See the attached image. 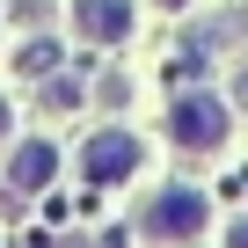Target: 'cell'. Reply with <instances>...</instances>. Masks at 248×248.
I'll use <instances>...</instances> for the list:
<instances>
[{
  "mask_svg": "<svg viewBox=\"0 0 248 248\" xmlns=\"http://www.w3.org/2000/svg\"><path fill=\"white\" fill-rule=\"evenodd\" d=\"M168 132H175V146H190V154H219V146H226V102L204 95V88H183V95L168 102Z\"/></svg>",
  "mask_w": 248,
  "mask_h": 248,
  "instance_id": "1",
  "label": "cell"
},
{
  "mask_svg": "<svg viewBox=\"0 0 248 248\" xmlns=\"http://www.w3.org/2000/svg\"><path fill=\"white\" fill-rule=\"evenodd\" d=\"M139 168H146L139 132H117V124H102V132L80 146V175H88V183H132Z\"/></svg>",
  "mask_w": 248,
  "mask_h": 248,
  "instance_id": "2",
  "label": "cell"
},
{
  "mask_svg": "<svg viewBox=\"0 0 248 248\" xmlns=\"http://www.w3.org/2000/svg\"><path fill=\"white\" fill-rule=\"evenodd\" d=\"M204 219H212V212H204V197H197V190H183V183H175V190H154V204H146V233H154L161 248L197 241V233H204Z\"/></svg>",
  "mask_w": 248,
  "mask_h": 248,
  "instance_id": "3",
  "label": "cell"
},
{
  "mask_svg": "<svg viewBox=\"0 0 248 248\" xmlns=\"http://www.w3.org/2000/svg\"><path fill=\"white\" fill-rule=\"evenodd\" d=\"M73 30L88 44H124L132 37V0H73Z\"/></svg>",
  "mask_w": 248,
  "mask_h": 248,
  "instance_id": "4",
  "label": "cell"
},
{
  "mask_svg": "<svg viewBox=\"0 0 248 248\" xmlns=\"http://www.w3.org/2000/svg\"><path fill=\"white\" fill-rule=\"evenodd\" d=\"M51 175H59V146L51 139H22L8 154V190H44Z\"/></svg>",
  "mask_w": 248,
  "mask_h": 248,
  "instance_id": "5",
  "label": "cell"
},
{
  "mask_svg": "<svg viewBox=\"0 0 248 248\" xmlns=\"http://www.w3.org/2000/svg\"><path fill=\"white\" fill-rule=\"evenodd\" d=\"M44 109H80V80H73V73L44 80Z\"/></svg>",
  "mask_w": 248,
  "mask_h": 248,
  "instance_id": "6",
  "label": "cell"
},
{
  "mask_svg": "<svg viewBox=\"0 0 248 248\" xmlns=\"http://www.w3.org/2000/svg\"><path fill=\"white\" fill-rule=\"evenodd\" d=\"M51 59H59V44H51V37H37V44H22V59H15V66H22V73H44Z\"/></svg>",
  "mask_w": 248,
  "mask_h": 248,
  "instance_id": "7",
  "label": "cell"
},
{
  "mask_svg": "<svg viewBox=\"0 0 248 248\" xmlns=\"http://www.w3.org/2000/svg\"><path fill=\"white\" fill-rule=\"evenodd\" d=\"M226 248H248V212H241V219L226 226Z\"/></svg>",
  "mask_w": 248,
  "mask_h": 248,
  "instance_id": "8",
  "label": "cell"
},
{
  "mask_svg": "<svg viewBox=\"0 0 248 248\" xmlns=\"http://www.w3.org/2000/svg\"><path fill=\"white\" fill-rule=\"evenodd\" d=\"M0 139H8V95H0Z\"/></svg>",
  "mask_w": 248,
  "mask_h": 248,
  "instance_id": "9",
  "label": "cell"
},
{
  "mask_svg": "<svg viewBox=\"0 0 248 248\" xmlns=\"http://www.w3.org/2000/svg\"><path fill=\"white\" fill-rule=\"evenodd\" d=\"M161 8H175V15H183V8H197V0H161Z\"/></svg>",
  "mask_w": 248,
  "mask_h": 248,
  "instance_id": "10",
  "label": "cell"
},
{
  "mask_svg": "<svg viewBox=\"0 0 248 248\" xmlns=\"http://www.w3.org/2000/svg\"><path fill=\"white\" fill-rule=\"evenodd\" d=\"M241 88H248V80H241Z\"/></svg>",
  "mask_w": 248,
  "mask_h": 248,
  "instance_id": "11",
  "label": "cell"
}]
</instances>
